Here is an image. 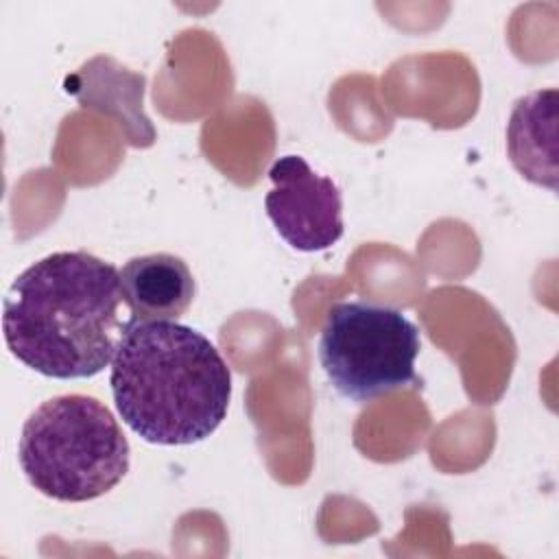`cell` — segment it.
Here are the masks:
<instances>
[{
	"label": "cell",
	"instance_id": "6da1fadb",
	"mask_svg": "<svg viewBox=\"0 0 559 559\" xmlns=\"http://www.w3.org/2000/svg\"><path fill=\"white\" fill-rule=\"evenodd\" d=\"M120 273L87 251H57L24 269L7 290L2 330L11 354L33 371L79 380L114 358L122 317Z\"/></svg>",
	"mask_w": 559,
	"mask_h": 559
},
{
	"label": "cell",
	"instance_id": "7a4b0ae2",
	"mask_svg": "<svg viewBox=\"0 0 559 559\" xmlns=\"http://www.w3.org/2000/svg\"><path fill=\"white\" fill-rule=\"evenodd\" d=\"M122 421L155 445H192L227 417L231 373L199 330L177 321H129L109 371Z\"/></svg>",
	"mask_w": 559,
	"mask_h": 559
},
{
	"label": "cell",
	"instance_id": "3957f363",
	"mask_svg": "<svg viewBox=\"0 0 559 559\" xmlns=\"http://www.w3.org/2000/svg\"><path fill=\"white\" fill-rule=\"evenodd\" d=\"M17 461L39 493L59 502H87L127 476L131 448L100 400L66 393L41 402L28 415Z\"/></svg>",
	"mask_w": 559,
	"mask_h": 559
},
{
	"label": "cell",
	"instance_id": "277c9868",
	"mask_svg": "<svg viewBox=\"0 0 559 559\" xmlns=\"http://www.w3.org/2000/svg\"><path fill=\"white\" fill-rule=\"evenodd\" d=\"M419 349L417 325L402 310L371 301L334 304L319 336L330 384L358 404L411 386Z\"/></svg>",
	"mask_w": 559,
	"mask_h": 559
},
{
	"label": "cell",
	"instance_id": "5b68a950",
	"mask_svg": "<svg viewBox=\"0 0 559 559\" xmlns=\"http://www.w3.org/2000/svg\"><path fill=\"white\" fill-rule=\"evenodd\" d=\"M273 188L264 197L275 231L297 251L330 249L343 236L338 186L310 168L299 155H284L269 170Z\"/></svg>",
	"mask_w": 559,
	"mask_h": 559
},
{
	"label": "cell",
	"instance_id": "8992f818",
	"mask_svg": "<svg viewBox=\"0 0 559 559\" xmlns=\"http://www.w3.org/2000/svg\"><path fill=\"white\" fill-rule=\"evenodd\" d=\"M83 107L98 109L118 120L131 146L146 148L155 142V129L144 116V76L98 55L68 79L66 87Z\"/></svg>",
	"mask_w": 559,
	"mask_h": 559
},
{
	"label": "cell",
	"instance_id": "52a82bcc",
	"mask_svg": "<svg viewBox=\"0 0 559 559\" xmlns=\"http://www.w3.org/2000/svg\"><path fill=\"white\" fill-rule=\"evenodd\" d=\"M122 299L133 321H175L194 299V277L173 253L131 258L120 271Z\"/></svg>",
	"mask_w": 559,
	"mask_h": 559
},
{
	"label": "cell",
	"instance_id": "ba28073f",
	"mask_svg": "<svg viewBox=\"0 0 559 559\" xmlns=\"http://www.w3.org/2000/svg\"><path fill=\"white\" fill-rule=\"evenodd\" d=\"M507 151L526 181L557 190V90H537L515 103Z\"/></svg>",
	"mask_w": 559,
	"mask_h": 559
}]
</instances>
